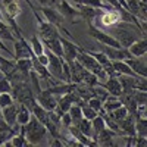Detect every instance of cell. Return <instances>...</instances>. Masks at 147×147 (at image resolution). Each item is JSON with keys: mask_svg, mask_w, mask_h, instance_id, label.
<instances>
[{"mask_svg": "<svg viewBox=\"0 0 147 147\" xmlns=\"http://www.w3.org/2000/svg\"><path fill=\"white\" fill-rule=\"evenodd\" d=\"M105 31H107L121 44V47H124V49H127L131 43H134L137 38H140V37H144V32L137 25L124 22V21L116 22L115 25L106 28Z\"/></svg>", "mask_w": 147, "mask_h": 147, "instance_id": "1", "label": "cell"}, {"mask_svg": "<svg viewBox=\"0 0 147 147\" xmlns=\"http://www.w3.org/2000/svg\"><path fill=\"white\" fill-rule=\"evenodd\" d=\"M22 131H24V136H25L27 141L30 143V146H38L49 137L47 128L32 113H31L30 121L25 125H22Z\"/></svg>", "mask_w": 147, "mask_h": 147, "instance_id": "2", "label": "cell"}, {"mask_svg": "<svg viewBox=\"0 0 147 147\" xmlns=\"http://www.w3.org/2000/svg\"><path fill=\"white\" fill-rule=\"evenodd\" d=\"M32 13L37 19V27H38V35L40 40L43 43L49 41V40H53V38H57V37L60 35V31L57 30V27H55L53 24L47 22L46 19H41L40 13L37 12V9H32Z\"/></svg>", "mask_w": 147, "mask_h": 147, "instance_id": "3", "label": "cell"}, {"mask_svg": "<svg viewBox=\"0 0 147 147\" xmlns=\"http://www.w3.org/2000/svg\"><path fill=\"white\" fill-rule=\"evenodd\" d=\"M32 57V50L30 41L24 37L22 31L15 32V41H13V59H27Z\"/></svg>", "mask_w": 147, "mask_h": 147, "instance_id": "4", "label": "cell"}, {"mask_svg": "<svg viewBox=\"0 0 147 147\" xmlns=\"http://www.w3.org/2000/svg\"><path fill=\"white\" fill-rule=\"evenodd\" d=\"M88 35L93 37V38L99 43V44H103V46H110V47H121V44L110 35L107 31H105L103 28H99L96 27L94 24H88Z\"/></svg>", "mask_w": 147, "mask_h": 147, "instance_id": "5", "label": "cell"}, {"mask_svg": "<svg viewBox=\"0 0 147 147\" xmlns=\"http://www.w3.org/2000/svg\"><path fill=\"white\" fill-rule=\"evenodd\" d=\"M40 12L43 13V16H44V19H46L47 22L53 24L55 27H57V30H59V31H63L66 35H69V37H71V34H69V32L66 31V28L63 27L65 18H63L62 15H60V12H59L56 7H52V6H41Z\"/></svg>", "mask_w": 147, "mask_h": 147, "instance_id": "6", "label": "cell"}, {"mask_svg": "<svg viewBox=\"0 0 147 147\" xmlns=\"http://www.w3.org/2000/svg\"><path fill=\"white\" fill-rule=\"evenodd\" d=\"M35 102L38 103L41 107H44L46 110H53L57 105V96L53 94L50 90H41L38 94L35 96Z\"/></svg>", "mask_w": 147, "mask_h": 147, "instance_id": "7", "label": "cell"}, {"mask_svg": "<svg viewBox=\"0 0 147 147\" xmlns=\"http://www.w3.org/2000/svg\"><path fill=\"white\" fill-rule=\"evenodd\" d=\"M59 40H60V44H62V59L65 60V62H68V63L72 62V60H75L80 46L69 41V40H66L65 37H62V35L59 37Z\"/></svg>", "mask_w": 147, "mask_h": 147, "instance_id": "8", "label": "cell"}, {"mask_svg": "<svg viewBox=\"0 0 147 147\" xmlns=\"http://www.w3.org/2000/svg\"><path fill=\"white\" fill-rule=\"evenodd\" d=\"M110 60H125L128 57H132L128 52V49L124 47H110V46H103L102 44V50Z\"/></svg>", "mask_w": 147, "mask_h": 147, "instance_id": "9", "label": "cell"}, {"mask_svg": "<svg viewBox=\"0 0 147 147\" xmlns=\"http://www.w3.org/2000/svg\"><path fill=\"white\" fill-rule=\"evenodd\" d=\"M56 9L60 12V15L65 18V21L75 22L77 16H80L77 7H75V6H72L69 0H59V3H57Z\"/></svg>", "mask_w": 147, "mask_h": 147, "instance_id": "10", "label": "cell"}, {"mask_svg": "<svg viewBox=\"0 0 147 147\" xmlns=\"http://www.w3.org/2000/svg\"><path fill=\"white\" fill-rule=\"evenodd\" d=\"M127 65L140 77H147V62H146V56L140 57H128L125 59Z\"/></svg>", "mask_w": 147, "mask_h": 147, "instance_id": "11", "label": "cell"}, {"mask_svg": "<svg viewBox=\"0 0 147 147\" xmlns=\"http://www.w3.org/2000/svg\"><path fill=\"white\" fill-rule=\"evenodd\" d=\"M128 52L132 57H140V56H146L147 53V38L146 37H140L134 43H131L128 47Z\"/></svg>", "mask_w": 147, "mask_h": 147, "instance_id": "12", "label": "cell"}, {"mask_svg": "<svg viewBox=\"0 0 147 147\" xmlns=\"http://www.w3.org/2000/svg\"><path fill=\"white\" fill-rule=\"evenodd\" d=\"M16 113H18V103H15V102L9 106H5L0 109V115H2V118L5 119V122L9 127L16 124Z\"/></svg>", "mask_w": 147, "mask_h": 147, "instance_id": "13", "label": "cell"}, {"mask_svg": "<svg viewBox=\"0 0 147 147\" xmlns=\"http://www.w3.org/2000/svg\"><path fill=\"white\" fill-rule=\"evenodd\" d=\"M99 85H102V87H103L110 96L119 97V96L122 94V87H121V82H119L118 77H109L105 82H102V84H99Z\"/></svg>", "mask_w": 147, "mask_h": 147, "instance_id": "14", "label": "cell"}, {"mask_svg": "<svg viewBox=\"0 0 147 147\" xmlns=\"http://www.w3.org/2000/svg\"><path fill=\"white\" fill-rule=\"evenodd\" d=\"M66 129H68V132L71 134V137L75 138L81 146H97V143H96L93 138H90V137H87V136H84V134H82L75 125H71V127H68Z\"/></svg>", "mask_w": 147, "mask_h": 147, "instance_id": "15", "label": "cell"}, {"mask_svg": "<svg viewBox=\"0 0 147 147\" xmlns=\"http://www.w3.org/2000/svg\"><path fill=\"white\" fill-rule=\"evenodd\" d=\"M74 6L77 7L78 15H80L84 21H87V24H93V22H94L99 9H94V7H90V6H84V5H77V3H74Z\"/></svg>", "mask_w": 147, "mask_h": 147, "instance_id": "16", "label": "cell"}, {"mask_svg": "<svg viewBox=\"0 0 147 147\" xmlns=\"http://www.w3.org/2000/svg\"><path fill=\"white\" fill-rule=\"evenodd\" d=\"M115 136L116 134L106 127V128H103L99 134H97V137L94 138V141L97 143V146H113V137Z\"/></svg>", "mask_w": 147, "mask_h": 147, "instance_id": "17", "label": "cell"}, {"mask_svg": "<svg viewBox=\"0 0 147 147\" xmlns=\"http://www.w3.org/2000/svg\"><path fill=\"white\" fill-rule=\"evenodd\" d=\"M31 62H32V71L38 75L41 80H46V81H49L52 78V75L49 74V71H47V68L43 65V63H40V60L37 59L34 55H32V57H31Z\"/></svg>", "mask_w": 147, "mask_h": 147, "instance_id": "18", "label": "cell"}, {"mask_svg": "<svg viewBox=\"0 0 147 147\" xmlns=\"http://www.w3.org/2000/svg\"><path fill=\"white\" fill-rule=\"evenodd\" d=\"M15 69H16L15 59H6L3 56H0V72L3 74V77L7 78Z\"/></svg>", "mask_w": 147, "mask_h": 147, "instance_id": "19", "label": "cell"}, {"mask_svg": "<svg viewBox=\"0 0 147 147\" xmlns=\"http://www.w3.org/2000/svg\"><path fill=\"white\" fill-rule=\"evenodd\" d=\"M0 40L2 41H15V34L13 30L10 28V25L7 22H5L3 19H0Z\"/></svg>", "mask_w": 147, "mask_h": 147, "instance_id": "20", "label": "cell"}, {"mask_svg": "<svg viewBox=\"0 0 147 147\" xmlns=\"http://www.w3.org/2000/svg\"><path fill=\"white\" fill-rule=\"evenodd\" d=\"M112 66L118 75H137L128 65L125 60H112Z\"/></svg>", "mask_w": 147, "mask_h": 147, "instance_id": "21", "label": "cell"}, {"mask_svg": "<svg viewBox=\"0 0 147 147\" xmlns=\"http://www.w3.org/2000/svg\"><path fill=\"white\" fill-rule=\"evenodd\" d=\"M31 118V110L24 105V103H18V113H16V122L19 125H25Z\"/></svg>", "mask_w": 147, "mask_h": 147, "instance_id": "22", "label": "cell"}, {"mask_svg": "<svg viewBox=\"0 0 147 147\" xmlns=\"http://www.w3.org/2000/svg\"><path fill=\"white\" fill-rule=\"evenodd\" d=\"M119 106H122V102H121L119 97L109 94L107 99L103 102V112H105V113H109V112H112V110L118 109Z\"/></svg>", "mask_w": 147, "mask_h": 147, "instance_id": "23", "label": "cell"}, {"mask_svg": "<svg viewBox=\"0 0 147 147\" xmlns=\"http://www.w3.org/2000/svg\"><path fill=\"white\" fill-rule=\"evenodd\" d=\"M30 46H31V50H32L34 56H40V55L44 53V44L40 40L38 35H32L31 37L30 38Z\"/></svg>", "mask_w": 147, "mask_h": 147, "instance_id": "24", "label": "cell"}, {"mask_svg": "<svg viewBox=\"0 0 147 147\" xmlns=\"http://www.w3.org/2000/svg\"><path fill=\"white\" fill-rule=\"evenodd\" d=\"M31 113L38 119L43 125H46V122H47V118H49V110H46L44 107H41L38 103H35L31 109Z\"/></svg>", "mask_w": 147, "mask_h": 147, "instance_id": "25", "label": "cell"}, {"mask_svg": "<svg viewBox=\"0 0 147 147\" xmlns=\"http://www.w3.org/2000/svg\"><path fill=\"white\" fill-rule=\"evenodd\" d=\"M75 127L84 134V136H87V137H90V138H93V128H91V121H88V119H85V118H81L77 124H75Z\"/></svg>", "mask_w": 147, "mask_h": 147, "instance_id": "26", "label": "cell"}, {"mask_svg": "<svg viewBox=\"0 0 147 147\" xmlns=\"http://www.w3.org/2000/svg\"><path fill=\"white\" fill-rule=\"evenodd\" d=\"M59 37H60V35H59ZM59 37H57V38H53V40H49V41H46V43H43V44H44V47H47L52 53H55V55L59 56V57H62V44H60Z\"/></svg>", "mask_w": 147, "mask_h": 147, "instance_id": "27", "label": "cell"}, {"mask_svg": "<svg viewBox=\"0 0 147 147\" xmlns=\"http://www.w3.org/2000/svg\"><path fill=\"white\" fill-rule=\"evenodd\" d=\"M91 128H93V140L97 137V134H99L103 128H106V122H105V118L99 113L94 119H91Z\"/></svg>", "mask_w": 147, "mask_h": 147, "instance_id": "28", "label": "cell"}, {"mask_svg": "<svg viewBox=\"0 0 147 147\" xmlns=\"http://www.w3.org/2000/svg\"><path fill=\"white\" fill-rule=\"evenodd\" d=\"M128 113H129V112L127 110V107H125L124 105H122V106H119L118 109L112 110V112H109V113H106V115H107L110 119H112V121H115L116 124H118V122H119V121H122V119H124Z\"/></svg>", "mask_w": 147, "mask_h": 147, "instance_id": "29", "label": "cell"}, {"mask_svg": "<svg viewBox=\"0 0 147 147\" xmlns=\"http://www.w3.org/2000/svg\"><path fill=\"white\" fill-rule=\"evenodd\" d=\"M71 3H77V5H84V6H90L94 9H107L109 6L105 5L100 0H69Z\"/></svg>", "mask_w": 147, "mask_h": 147, "instance_id": "30", "label": "cell"}, {"mask_svg": "<svg viewBox=\"0 0 147 147\" xmlns=\"http://www.w3.org/2000/svg\"><path fill=\"white\" fill-rule=\"evenodd\" d=\"M136 136L147 137V119L146 118H136Z\"/></svg>", "mask_w": 147, "mask_h": 147, "instance_id": "31", "label": "cell"}, {"mask_svg": "<svg viewBox=\"0 0 147 147\" xmlns=\"http://www.w3.org/2000/svg\"><path fill=\"white\" fill-rule=\"evenodd\" d=\"M68 113H69V116H71V119H72V125H75L77 122L82 118V110H81V105H78V103H74L71 107H69V110H68Z\"/></svg>", "mask_w": 147, "mask_h": 147, "instance_id": "32", "label": "cell"}, {"mask_svg": "<svg viewBox=\"0 0 147 147\" xmlns=\"http://www.w3.org/2000/svg\"><path fill=\"white\" fill-rule=\"evenodd\" d=\"M16 68L24 72V74H30L31 69H32V62H31V57H27V59H16Z\"/></svg>", "mask_w": 147, "mask_h": 147, "instance_id": "33", "label": "cell"}, {"mask_svg": "<svg viewBox=\"0 0 147 147\" xmlns=\"http://www.w3.org/2000/svg\"><path fill=\"white\" fill-rule=\"evenodd\" d=\"M85 103H87L91 109H94L97 113H102V115L105 113V112H103V102H102L100 99H97V97H94V96L90 97V99L85 102Z\"/></svg>", "mask_w": 147, "mask_h": 147, "instance_id": "34", "label": "cell"}, {"mask_svg": "<svg viewBox=\"0 0 147 147\" xmlns=\"http://www.w3.org/2000/svg\"><path fill=\"white\" fill-rule=\"evenodd\" d=\"M81 110H82V118H85V119H88V121H91V119H94L97 115H99V113H97L96 112V110L94 109H91L87 103H81Z\"/></svg>", "mask_w": 147, "mask_h": 147, "instance_id": "35", "label": "cell"}, {"mask_svg": "<svg viewBox=\"0 0 147 147\" xmlns=\"http://www.w3.org/2000/svg\"><path fill=\"white\" fill-rule=\"evenodd\" d=\"M91 90H93V96H94V97H97V99H100L102 102H105V100L107 99V96H109V93L102 87V85H99V84L94 85V87H93Z\"/></svg>", "mask_w": 147, "mask_h": 147, "instance_id": "36", "label": "cell"}, {"mask_svg": "<svg viewBox=\"0 0 147 147\" xmlns=\"http://www.w3.org/2000/svg\"><path fill=\"white\" fill-rule=\"evenodd\" d=\"M13 102H15V99H13V96H12V93H2L0 94V109L12 105Z\"/></svg>", "mask_w": 147, "mask_h": 147, "instance_id": "37", "label": "cell"}, {"mask_svg": "<svg viewBox=\"0 0 147 147\" xmlns=\"http://www.w3.org/2000/svg\"><path fill=\"white\" fill-rule=\"evenodd\" d=\"M12 91V82L3 77V78H0V94L2 93H10Z\"/></svg>", "mask_w": 147, "mask_h": 147, "instance_id": "38", "label": "cell"}, {"mask_svg": "<svg viewBox=\"0 0 147 147\" xmlns=\"http://www.w3.org/2000/svg\"><path fill=\"white\" fill-rule=\"evenodd\" d=\"M0 50H3V52H6V53H7L9 56H13V53H12V52H9L7 49H6V47L3 46V41H2V40H0Z\"/></svg>", "mask_w": 147, "mask_h": 147, "instance_id": "39", "label": "cell"}, {"mask_svg": "<svg viewBox=\"0 0 147 147\" xmlns=\"http://www.w3.org/2000/svg\"><path fill=\"white\" fill-rule=\"evenodd\" d=\"M37 3L41 5V6H49L52 3V0H37Z\"/></svg>", "mask_w": 147, "mask_h": 147, "instance_id": "40", "label": "cell"}, {"mask_svg": "<svg viewBox=\"0 0 147 147\" xmlns=\"http://www.w3.org/2000/svg\"><path fill=\"white\" fill-rule=\"evenodd\" d=\"M12 2V0H0V9H3L7 3H10Z\"/></svg>", "mask_w": 147, "mask_h": 147, "instance_id": "41", "label": "cell"}, {"mask_svg": "<svg viewBox=\"0 0 147 147\" xmlns=\"http://www.w3.org/2000/svg\"><path fill=\"white\" fill-rule=\"evenodd\" d=\"M5 141H6V137L5 136H0V146H3Z\"/></svg>", "mask_w": 147, "mask_h": 147, "instance_id": "42", "label": "cell"}, {"mask_svg": "<svg viewBox=\"0 0 147 147\" xmlns=\"http://www.w3.org/2000/svg\"><path fill=\"white\" fill-rule=\"evenodd\" d=\"M24 2H25V3H28V5L31 6V9H35V7L32 6V2H31V0H24Z\"/></svg>", "mask_w": 147, "mask_h": 147, "instance_id": "43", "label": "cell"}, {"mask_svg": "<svg viewBox=\"0 0 147 147\" xmlns=\"http://www.w3.org/2000/svg\"><path fill=\"white\" fill-rule=\"evenodd\" d=\"M0 19H3V21H5V18H3V12H2V9H0Z\"/></svg>", "mask_w": 147, "mask_h": 147, "instance_id": "44", "label": "cell"}]
</instances>
